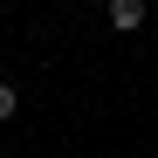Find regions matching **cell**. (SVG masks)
I'll list each match as a JSON object with an SVG mask.
<instances>
[{
  "label": "cell",
  "mask_w": 158,
  "mask_h": 158,
  "mask_svg": "<svg viewBox=\"0 0 158 158\" xmlns=\"http://www.w3.org/2000/svg\"><path fill=\"white\" fill-rule=\"evenodd\" d=\"M110 28L117 35H138L144 28V0H110Z\"/></svg>",
  "instance_id": "obj_1"
},
{
  "label": "cell",
  "mask_w": 158,
  "mask_h": 158,
  "mask_svg": "<svg viewBox=\"0 0 158 158\" xmlns=\"http://www.w3.org/2000/svg\"><path fill=\"white\" fill-rule=\"evenodd\" d=\"M7 117H21V89H14V83H0V124H7Z\"/></svg>",
  "instance_id": "obj_2"
}]
</instances>
